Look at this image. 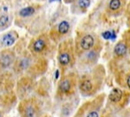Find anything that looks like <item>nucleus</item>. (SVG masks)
<instances>
[{"instance_id":"f257e3e1","label":"nucleus","mask_w":130,"mask_h":117,"mask_svg":"<svg viewBox=\"0 0 130 117\" xmlns=\"http://www.w3.org/2000/svg\"><path fill=\"white\" fill-rule=\"evenodd\" d=\"M50 47V39L46 35H42L32 41L30 51L35 56H43L48 52Z\"/></svg>"},{"instance_id":"f03ea898","label":"nucleus","mask_w":130,"mask_h":117,"mask_svg":"<svg viewBox=\"0 0 130 117\" xmlns=\"http://www.w3.org/2000/svg\"><path fill=\"white\" fill-rule=\"evenodd\" d=\"M58 62L60 66L62 68H66L69 66L72 62L73 56H72V48L69 43H62L60 45L59 53H58Z\"/></svg>"},{"instance_id":"7ed1b4c3","label":"nucleus","mask_w":130,"mask_h":117,"mask_svg":"<svg viewBox=\"0 0 130 117\" xmlns=\"http://www.w3.org/2000/svg\"><path fill=\"white\" fill-rule=\"evenodd\" d=\"M22 117H36L37 114V104L34 99L25 100L21 104Z\"/></svg>"},{"instance_id":"20e7f679","label":"nucleus","mask_w":130,"mask_h":117,"mask_svg":"<svg viewBox=\"0 0 130 117\" xmlns=\"http://www.w3.org/2000/svg\"><path fill=\"white\" fill-rule=\"evenodd\" d=\"M70 23L66 20H63V21H62V22H60L59 24L51 30L50 36L54 41H57L58 39L61 38L62 37L65 36V35L70 31Z\"/></svg>"},{"instance_id":"39448f33","label":"nucleus","mask_w":130,"mask_h":117,"mask_svg":"<svg viewBox=\"0 0 130 117\" xmlns=\"http://www.w3.org/2000/svg\"><path fill=\"white\" fill-rule=\"evenodd\" d=\"M16 59L15 54L10 49H5L0 52V71L10 68Z\"/></svg>"},{"instance_id":"423d86ee","label":"nucleus","mask_w":130,"mask_h":117,"mask_svg":"<svg viewBox=\"0 0 130 117\" xmlns=\"http://www.w3.org/2000/svg\"><path fill=\"white\" fill-rule=\"evenodd\" d=\"M73 89L72 80L70 77H64L58 85V94L60 95H66L70 93Z\"/></svg>"},{"instance_id":"0eeeda50","label":"nucleus","mask_w":130,"mask_h":117,"mask_svg":"<svg viewBox=\"0 0 130 117\" xmlns=\"http://www.w3.org/2000/svg\"><path fill=\"white\" fill-rule=\"evenodd\" d=\"M18 38V35L16 31L11 30L10 32L4 35L1 38V45L4 47H10L15 43L17 39Z\"/></svg>"},{"instance_id":"6e6552de","label":"nucleus","mask_w":130,"mask_h":117,"mask_svg":"<svg viewBox=\"0 0 130 117\" xmlns=\"http://www.w3.org/2000/svg\"><path fill=\"white\" fill-rule=\"evenodd\" d=\"M95 45V37L92 35H84L80 40V47L83 51H89Z\"/></svg>"},{"instance_id":"1a4fd4ad","label":"nucleus","mask_w":130,"mask_h":117,"mask_svg":"<svg viewBox=\"0 0 130 117\" xmlns=\"http://www.w3.org/2000/svg\"><path fill=\"white\" fill-rule=\"evenodd\" d=\"M79 88L84 93H90L94 89V83L93 81L89 78H83L80 81Z\"/></svg>"},{"instance_id":"9d476101","label":"nucleus","mask_w":130,"mask_h":117,"mask_svg":"<svg viewBox=\"0 0 130 117\" xmlns=\"http://www.w3.org/2000/svg\"><path fill=\"white\" fill-rule=\"evenodd\" d=\"M122 95H123V92L121 89H114L112 91L110 92L108 98H109V100L112 102H114V103H117V102H119L121 100Z\"/></svg>"},{"instance_id":"9b49d317","label":"nucleus","mask_w":130,"mask_h":117,"mask_svg":"<svg viewBox=\"0 0 130 117\" xmlns=\"http://www.w3.org/2000/svg\"><path fill=\"white\" fill-rule=\"evenodd\" d=\"M127 45H126L124 43H122V42L118 43L114 48V53H115V55L117 56H125L126 54H127Z\"/></svg>"},{"instance_id":"f8f14e48","label":"nucleus","mask_w":130,"mask_h":117,"mask_svg":"<svg viewBox=\"0 0 130 117\" xmlns=\"http://www.w3.org/2000/svg\"><path fill=\"white\" fill-rule=\"evenodd\" d=\"M35 12H36L35 7H33V6H27V7H24L20 10L19 16H22V18H28V16H32Z\"/></svg>"},{"instance_id":"ddd939ff","label":"nucleus","mask_w":130,"mask_h":117,"mask_svg":"<svg viewBox=\"0 0 130 117\" xmlns=\"http://www.w3.org/2000/svg\"><path fill=\"white\" fill-rule=\"evenodd\" d=\"M17 70H18L19 71L21 70H24L25 69H27L30 65V59L27 57H24V58H21V59L18 60L17 62Z\"/></svg>"},{"instance_id":"4468645a","label":"nucleus","mask_w":130,"mask_h":117,"mask_svg":"<svg viewBox=\"0 0 130 117\" xmlns=\"http://www.w3.org/2000/svg\"><path fill=\"white\" fill-rule=\"evenodd\" d=\"M10 18L8 15H0V30L7 29L10 25Z\"/></svg>"},{"instance_id":"2eb2a0df","label":"nucleus","mask_w":130,"mask_h":117,"mask_svg":"<svg viewBox=\"0 0 130 117\" xmlns=\"http://www.w3.org/2000/svg\"><path fill=\"white\" fill-rule=\"evenodd\" d=\"M121 7V0H110L108 3V10L111 11H117Z\"/></svg>"},{"instance_id":"dca6fc26","label":"nucleus","mask_w":130,"mask_h":117,"mask_svg":"<svg viewBox=\"0 0 130 117\" xmlns=\"http://www.w3.org/2000/svg\"><path fill=\"white\" fill-rule=\"evenodd\" d=\"M90 3H91L90 0H78L76 2V5L80 10H82L83 11H85L89 7Z\"/></svg>"},{"instance_id":"f3484780","label":"nucleus","mask_w":130,"mask_h":117,"mask_svg":"<svg viewBox=\"0 0 130 117\" xmlns=\"http://www.w3.org/2000/svg\"><path fill=\"white\" fill-rule=\"evenodd\" d=\"M102 37H103V38L106 39V40H108V39H111V40H115V37H116V35H115V31L111 32V31L107 30V31H105V32L102 33Z\"/></svg>"},{"instance_id":"a211bd4d","label":"nucleus","mask_w":130,"mask_h":117,"mask_svg":"<svg viewBox=\"0 0 130 117\" xmlns=\"http://www.w3.org/2000/svg\"><path fill=\"white\" fill-rule=\"evenodd\" d=\"M97 58V53L95 52V51H90L88 52L87 54V59L89 60V62H94L96 60Z\"/></svg>"},{"instance_id":"6ab92c4d","label":"nucleus","mask_w":130,"mask_h":117,"mask_svg":"<svg viewBox=\"0 0 130 117\" xmlns=\"http://www.w3.org/2000/svg\"><path fill=\"white\" fill-rule=\"evenodd\" d=\"M86 117H99V114H98V112L96 110H92L87 114Z\"/></svg>"},{"instance_id":"aec40b11","label":"nucleus","mask_w":130,"mask_h":117,"mask_svg":"<svg viewBox=\"0 0 130 117\" xmlns=\"http://www.w3.org/2000/svg\"><path fill=\"white\" fill-rule=\"evenodd\" d=\"M127 85L128 87V89H130V75L127 76Z\"/></svg>"},{"instance_id":"412c9836","label":"nucleus","mask_w":130,"mask_h":117,"mask_svg":"<svg viewBox=\"0 0 130 117\" xmlns=\"http://www.w3.org/2000/svg\"><path fill=\"white\" fill-rule=\"evenodd\" d=\"M75 0H64V2L66 4H70V3H73V2H75Z\"/></svg>"},{"instance_id":"4be33fe9","label":"nucleus","mask_w":130,"mask_h":117,"mask_svg":"<svg viewBox=\"0 0 130 117\" xmlns=\"http://www.w3.org/2000/svg\"><path fill=\"white\" fill-rule=\"evenodd\" d=\"M53 1H58V2H61V0H50V3H52Z\"/></svg>"},{"instance_id":"5701e85b","label":"nucleus","mask_w":130,"mask_h":117,"mask_svg":"<svg viewBox=\"0 0 130 117\" xmlns=\"http://www.w3.org/2000/svg\"><path fill=\"white\" fill-rule=\"evenodd\" d=\"M0 117H3V116H2V114H0Z\"/></svg>"},{"instance_id":"b1692460","label":"nucleus","mask_w":130,"mask_h":117,"mask_svg":"<svg viewBox=\"0 0 130 117\" xmlns=\"http://www.w3.org/2000/svg\"><path fill=\"white\" fill-rule=\"evenodd\" d=\"M46 117H51V116H46Z\"/></svg>"}]
</instances>
